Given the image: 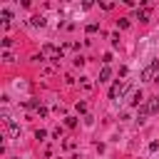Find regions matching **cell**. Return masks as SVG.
<instances>
[{"label":"cell","mask_w":159,"mask_h":159,"mask_svg":"<svg viewBox=\"0 0 159 159\" xmlns=\"http://www.w3.org/2000/svg\"><path fill=\"white\" fill-rule=\"evenodd\" d=\"M157 75H159V60H152V62L142 70V80H144V82H154Z\"/></svg>","instance_id":"6da1fadb"},{"label":"cell","mask_w":159,"mask_h":159,"mask_svg":"<svg viewBox=\"0 0 159 159\" xmlns=\"http://www.w3.org/2000/svg\"><path fill=\"white\" fill-rule=\"evenodd\" d=\"M42 55H45V57H50V60H55V62H60V60H62V50H60V47H55V45H42Z\"/></svg>","instance_id":"7a4b0ae2"},{"label":"cell","mask_w":159,"mask_h":159,"mask_svg":"<svg viewBox=\"0 0 159 159\" xmlns=\"http://www.w3.org/2000/svg\"><path fill=\"white\" fill-rule=\"evenodd\" d=\"M127 92V84L124 82H117V84H112V89H109V97L114 99V97H119V94H124Z\"/></svg>","instance_id":"3957f363"},{"label":"cell","mask_w":159,"mask_h":159,"mask_svg":"<svg viewBox=\"0 0 159 159\" xmlns=\"http://www.w3.org/2000/svg\"><path fill=\"white\" fill-rule=\"evenodd\" d=\"M5 124H7V132H10V137H12V139H17V137H20V124H17V122H12V119H7Z\"/></svg>","instance_id":"277c9868"},{"label":"cell","mask_w":159,"mask_h":159,"mask_svg":"<svg viewBox=\"0 0 159 159\" xmlns=\"http://www.w3.org/2000/svg\"><path fill=\"white\" fill-rule=\"evenodd\" d=\"M147 109H149V114H154V112H159V97H154V99H149V102H147Z\"/></svg>","instance_id":"5b68a950"},{"label":"cell","mask_w":159,"mask_h":159,"mask_svg":"<svg viewBox=\"0 0 159 159\" xmlns=\"http://www.w3.org/2000/svg\"><path fill=\"white\" fill-rule=\"evenodd\" d=\"M142 99H144V94H142V89H137V92L132 94V99H129V104H132V107H137V104H139Z\"/></svg>","instance_id":"8992f818"},{"label":"cell","mask_w":159,"mask_h":159,"mask_svg":"<svg viewBox=\"0 0 159 159\" xmlns=\"http://www.w3.org/2000/svg\"><path fill=\"white\" fill-rule=\"evenodd\" d=\"M0 20H2V22H5V25H7V22H10V20H12V12H10V10H7V7H2V10H0Z\"/></svg>","instance_id":"52a82bcc"},{"label":"cell","mask_w":159,"mask_h":159,"mask_svg":"<svg viewBox=\"0 0 159 159\" xmlns=\"http://www.w3.org/2000/svg\"><path fill=\"white\" fill-rule=\"evenodd\" d=\"M109 77H112V70H109V67L104 65V67H102V72H99V82H107Z\"/></svg>","instance_id":"ba28073f"},{"label":"cell","mask_w":159,"mask_h":159,"mask_svg":"<svg viewBox=\"0 0 159 159\" xmlns=\"http://www.w3.org/2000/svg\"><path fill=\"white\" fill-rule=\"evenodd\" d=\"M30 25H35V27H42V25H45V17H42V15H35V17L30 20Z\"/></svg>","instance_id":"9c48e42d"},{"label":"cell","mask_w":159,"mask_h":159,"mask_svg":"<svg viewBox=\"0 0 159 159\" xmlns=\"http://www.w3.org/2000/svg\"><path fill=\"white\" fill-rule=\"evenodd\" d=\"M139 22H149V10H139Z\"/></svg>","instance_id":"30bf717a"},{"label":"cell","mask_w":159,"mask_h":159,"mask_svg":"<svg viewBox=\"0 0 159 159\" xmlns=\"http://www.w3.org/2000/svg\"><path fill=\"white\" fill-rule=\"evenodd\" d=\"M117 25L124 30V27H129V20H127V17H119V20H117Z\"/></svg>","instance_id":"8fae6325"},{"label":"cell","mask_w":159,"mask_h":159,"mask_svg":"<svg viewBox=\"0 0 159 159\" xmlns=\"http://www.w3.org/2000/svg\"><path fill=\"white\" fill-rule=\"evenodd\" d=\"M97 30H99V25H97V22H89V25H87V32H89V35H92V32H97Z\"/></svg>","instance_id":"7c38bea8"},{"label":"cell","mask_w":159,"mask_h":159,"mask_svg":"<svg viewBox=\"0 0 159 159\" xmlns=\"http://www.w3.org/2000/svg\"><path fill=\"white\" fill-rule=\"evenodd\" d=\"M65 124H67V127H77V119H75V117H67Z\"/></svg>","instance_id":"4fadbf2b"},{"label":"cell","mask_w":159,"mask_h":159,"mask_svg":"<svg viewBox=\"0 0 159 159\" xmlns=\"http://www.w3.org/2000/svg\"><path fill=\"white\" fill-rule=\"evenodd\" d=\"M2 60H5V62H12V60H15V57H12V55H10V52H7V50H5V52H2Z\"/></svg>","instance_id":"5bb4252c"},{"label":"cell","mask_w":159,"mask_h":159,"mask_svg":"<svg viewBox=\"0 0 159 159\" xmlns=\"http://www.w3.org/2000/svg\"><path fill=\"white\" fill-rule=\"evenodd\" d=\"M77 112H82V114H84V112H87V104H84V102H77Z\"/></svg>","instance_id":"9a60e30c"},{"label":"cell","mask_w":159,"mask_h":159,"mask_svg":"<svg viewBox=\"0 0 159 159\" xmlns=\"http://www.w3.org/2000/svg\"><path fill=\"white\" fill-rule=\"evenodd\" d=\"M35 137H37V139H45V137H47V132H45V129H37V132H35Z\"/></svg>","instance_id":"2e32d148"},{"label":"cell","mask_w":159,"mask_h":159,"mask_svg":"<svg viewBox=\"0 0 159 159\" xmlns=\"http://www.w3.org/2000/svg\"><path fill=\"white\" fill-rule=\"evenodd\" d=\"M10 45H12V40H10V37H2V47H5V50H7V47H10Z\"/></svg>","instance_id":"e0dca14e"},{"label":"cell","mask_w":159,"mask_h":159,"mask_svg":"<svg viewBox=\"0 0 159 159\" xmlns=\"http://www.w3.org/2000/svg\"><path fill=\"white\" fill-rule=\"evenodd\" d=\"M37 114L40 117H47V107H37Z\"/></svg>","instance_id":"ac0fdd59"},{"label":"cell","mask_w":159,"mask_h":159,"mask_svg":"<svg viewBox=\"0 0 159 159\" xmlns=\"http://www.w3.org/2000/svg\"><path fill=\"white\" fill-rule=\"evenodd\" d=\"M72 159H82V157H80V154H75V157H72Z\"/></svg>","instance_id":"d6986e66"},{"label":"cell","mask_w":159,"mask_h":159,"mask_svg":"<svg viewBox=\"0 0 159 159\" xmlns=\"http://www.w3.org/2000/svg\"><path fill=\"white\" fill-rule=\"evenodd\" d=\"M154 82H157V84H159V75H157V80H154Z\"/></svg>","instance_id":"ffe728a7"},{"label":"cell","mask_w":159,"mask_h":159,"mask_svg":"<svg viewBox=\"0 0 159 159\" xmlns=\"http://www.w3.org/2000/svg\"><path fill=\"white\" fill-rule=\"evenodd\" d=\"M12 159H17V157H12Z\"/></svg>","instance_id":"44dd1931"}]
</instances>
